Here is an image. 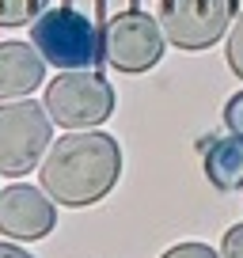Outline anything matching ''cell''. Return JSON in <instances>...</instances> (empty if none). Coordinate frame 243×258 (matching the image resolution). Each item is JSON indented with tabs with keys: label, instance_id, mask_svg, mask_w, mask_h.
Listing matches in <instances>:
<instances>
[{
	"label": "cell",
	"instance_id": "obj_1",
	"mask_svg": "<svg viewBox=\"0 0 243 258\" xmlns=\"http://www.w3.org/2000/svg\"><path fill=\"white\" fill-rule=\"evenodd\" d=\"M122 178V148L110 133L99 129H76L49 145L46 160L38 163L42 190L65 209L103 202Z\"/></svg>",
	"mask_w": 243,
	"mask_h": 258
},
{
	"label": "cell",
	"instance_id": "obj_2",
	"mask_svg": "<svg viewBox=\"0 0 243 258\" xmlns=\"http://www.w3.org/2000/svg\"><path fill=\"white\" fill-rule=\"evenodd\" d=\"M31 46L53 69H91L99 57V34L76 8H46L31 27Z\"/></svg>",
	"mask_w": 243,
	"mask_h": 258
},
{
	"label": "cell",
	"instance_id": "obj_3",
	"mask_svg": "<svg viewBox=\"0 0 243 258\" xmlns=\"http://www.w3.org/2000/svg\"><path fill=\"white\" fill-rule=\"evenodd\" d=\"M46 106L49 121L61 129H95L114 114V91L99 73L76 69V73H61L46 88Z\"/></svg>",
	"mask_w": 243,
	"mask_h": 258
},
{
	"label": "cell",
	"instance_id": "obj_4",
	"mask_svg": "<svg viewBox=\"0 0 243 258\" xmlns=\"http://www.w3.org/2000/svg\"><path fill=\"white\" fill-rule=\"evenodd\" d=\"M49 114L34 99H16L0 106V175H27L46 160L49 148Z\"/></svg>",
	"mask_w": 243,
	"mask_h": 258
},
{
	"label": "cell",
	"instance_id": "obj_5",
	"mask_svg": "<svg viewBox=\"0 0 243 258\" xmlns=\"http://www.w3.org/2000/svg\"><path fill=\"white\" fill-rule=\"evenodd\" d=\"M235 0H160V31L178 49H209L224 38Z\"/></svg>",
	"mask_w": 243,
	"mask_h": 258
},
{
	"label": "cell",
	"instance_id": "obj_6",
	"mask_svg": "<svg viewBox=\"0 0 243 258\" xmlns=\"http://www.w3.org/2000/svg\"><path fill=\"white\" fill-rule=\"evenodd\" d=\"M163 46L167 38L160 31V19H152L148 12H122L103 31L106 61L122 73H148L163 57Z\"/></svg>",
	"mask_w": 243,
	"mask_h": 258
},
{
	"label": "cell",
	"instance_id": "obj_7",
	"mask_svg": "<svg viewBox=\"0 0 243 258\" xmlns=\"http://www.w3.org/2000/svg\"><path fill=\"white\" fill-rule=\"evenodd\" d=\"M57 224V209L42 186H4L0 190V235L8 239H42Z\"/></svg>",
	"mask_w": 243,
	"mask_h": 258
},
{
	"label": "cell",
	"instance_id": "obj_8",
	"mask_svg": "<svg viewBox=\"0 0 243 258\" xmlns=\"http://www.w3.org/2000/svg\"><path fill=\"white\" fill-rule=\"evenodd\" d=\"M46 80V61L31 42H0V99H23Z\"/></svg>",
	"mask_w": 243,
	"mask_h": 258
},
{
	"label": "cell",
	"instance_id": "obj_9",
	"mask_svg": "<svg viewBox=\"0 0 243 258\" xmlns=\"http://www.w3.org/2000/svg\"><path fill=\"white\" fill-rule=\"evenodd\" d=\"M205 178L213 182V190H243V137L228 133L205 148Z\"/></svg>",
	"mask_w": 243,
	"mask_h": 258
},
{
	"label": "cell",
	"instance_id": "obj_10",
	"mask_svg": "<svg viewBox=\"0 0 243 258\" xmlns=\"http://www.w3.org/2000/svg\"><path fill=\"white\" fill-rule=\"evenodd\" d=\"M49 0H0V27H23L46 12Z\"/></svg>",
	"mask_w": 243,
	"mask_h": 258
},
{
	"label": "cell",
	"instance_id": "obj_11",
	"mask_svg": "<svg viewBox=\"0 0 243 258\" xmlns=\"http://www.w3.org/2000/svg\"><path fill=\"white\" fill-rule=\"evenodd\" d=\"M224 57H228V69H232V73L243 80V16L235 19V23H232V31H228Z\"/></svg>",
	"mask_w": 243,
	"mask_h": 258
},
{
	"label": "cell",
	"instance_id": "obj_12",
	"mask_svg": "<svg viewBox=\"0 0 243 258\" xmlns=\"http://www.w3.org/2000/svg\"><path fill=\"white\" fill-rule=\"evenodd\" d=\"M160 258H220V250H213L209 243H175Z\"/></svg>",
	"mask_w": 243,
	"mask_h": 258
},
{
	"label": "cell",
	"instance_id": "obj_13",
	"mask_svg": "<svg viewBox=\"0 0 243 258\" xmlns=\"http://www.w3.org/2000/svg\"><path fill=\"white\" fill-rule=\"evenodd\" d=\"M224 125L232 129L235 137H243V91H235L224 103Z\"/></svg>",
	"mask_w": 243,
	"mask_h": 258
},
{
	"label": "cell",
	"instance_id": "obj_14",
	"mask_svg": "<svg viewBox=\"0 0 243 258\" xmlns=\"http://www.w3.org/2000/svg\"><path fill=\"white\" fill-rule=\"evenodd\" d=\"M220 258H243V224H232L220 239Z\"/></svg>",
	"mask_w": 243,
	"mask_h": 258
},
{
	"label": "cell",
	"instance_id": "obj_15",
	"mask_svg": "<svg viewBox=\"0 0 243 258\" xmlns=\"http://www.w3.org/2000/svg\"><path fill=\"white\" fill-rule=\"evenodd\" d=\"M0 258H34V254L23 250V247H16V243H0Z\"/></svg>",
	"mask_w": 243,
	"mask_h": 258
}]
</instances>
